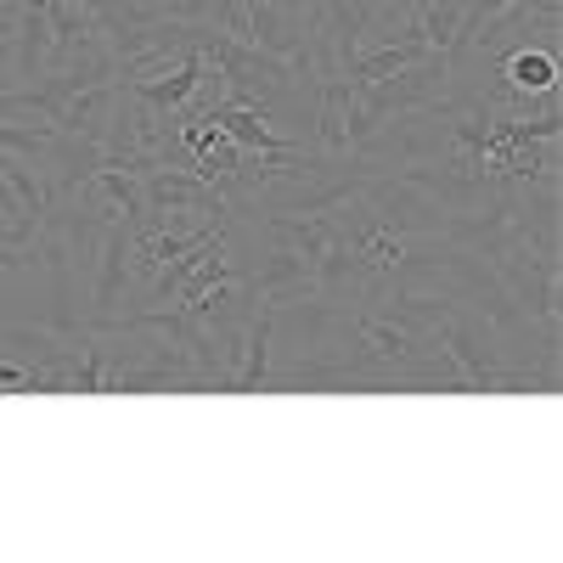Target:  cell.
<instances>
[{"mask_svg":"<svg viewBox=\"0 0 563 563\" xmlns=\"http://www.w3.org/2000/svg\"><path fill=\"white\" fill-rule=\"evenodd\" d=\"M496 85L512 90V97H552L558 90V45H512V52L496 57Z\"/></svg>","mask_w":563,"mask_h":563,"instance_id":"obj_1","label":"cell"},{"mask_svg":"<svg viewBox=\"0 0 563 563\" xmlns=\"http://www.w3.org/2000/svg\"><path fill=\"white\" fill-rule=\"evenodd\" d=\"M209 119H214L231 141H238L243 153H276V147H294V141H299V135H288V130H276V124H271L260 108H249V102H225V97H220V102L209 108Z\"/></svg>","mask_w":563,"mask_h":563,"instance_id":"obj_2","label":"cell"}]
</instances>
